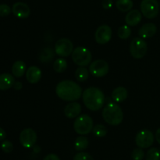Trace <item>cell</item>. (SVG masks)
<instances>
[{"mask_svg":"<svg viewBox=\"0 0 160 160\" xmlns=\"http://www.w3.org/2000/svg\"><path fill=\"white\" fill-rule=\"evenodd\" d=\"M73 160H94V159L88 153L81 152H78L75 155Z\"/></svg>","mask_w":160,"mask_h":160,"instance_id":"4dcf8cb0","label":"cell"},{"mask_svg":"<svg viewBox=\"0 0 160 160\" xmlns=\"http://www.w3.org/2000/svg\"><path fill=\"white\" fill-rule=\"evenodd\" d=\"M156 140L160 145V128L156 131Z\"/></svg>","mask_w":160,"mask_h":160,"instance_id":"8d00e7d4","label":"cell"},{"mask_svg":"<svg viewBox=\"0 0 160 160\" xmlns=\"http://www.w3.org/2000/svg\"><path fill=\"white\" fill-rule=\"evenodd\" d=\"M116 6L121 12H128L133 7L132 0H117Z\"/></svg>","mask_w":160,"mask_h":160,"instance_id":"7402d4cb","label":"cell"},{"mask_svg":"<svg viewBox=\"0 0 160 160\" xmlns=\"http://www.w3.org/2000/svg\"><path fill=\"white\" fill-rule=\"evenodd\" d=\"M11 8L6 4H1L0 5V17H7L10 14Z\"/></svg>","mask_w":160,"mask_h":160,"instance_id":"1f68e13d","label":"cell"},{"mask_svg":"<svg viewBox=\"0 0 160 160\" xmlns=\"http://www.w3.org/2000/svg\"><path fill=\"white\" fill-rule=\"evenodd\" d=\"M95 38L97 43L105 45L108 43L112 38V29L109 25H101L97 28Z\"/></svg>","mask_w":160,"mask_h":160,"instance_id":"7c38bea8","label":"cell"},{"mask_svg":"<svg viewBox=\"0 0 160 160\" xmlns=\"http://www.w3.org/2000/svg\"><path fill=\"white\" fill-rule=\"evenodd\" d=\"M142 13L138 9L130 10L125 17V22L131 27L137 26L142 21Z\"/></svg>","mask_w":160,"mask_h":160,"instance_id":"2e32d148","label":"cell"},{"mask_svg":"<svg viewBox=\"0 0 160 160\" xmlns=\"http://www.w3.org/2000/svg\"><path fill=\"white\" fill-rule=\"evenodd\" d=\"M94 122L92 117L87 114L78 116L73 123V129L80 135H86L92 132L94 128Z\"/></svg>","mask_w":160,"mask_h":160,"instance_id":"277c9868","label":"cell"},{"mask_svg":"<svg viewBox=\"0 0 160 160\" xmlns=\"http://www.w3.org/2000/svg\"><path fill=\"white\" fill-rule=\"evenodd\" d=\"M26 71V64L23 61H16L12 66V73L16 78H21Z\"/></svg>","mask_w":160,"mask_h":160,"instance_id":"ffe728a7","label":"cell"},{"mask_svg":"<svg viewBox=\"0 0 160 160\" xmlns=\"http://www.w3.org/2000/svg\"><path fill=\"white\" fill-rule=\"evenodd\" d=\"M42 70L36 66H31L26 72V78L31 84H37L42 78Z\"/></svg>","mask_w":160,"mask_h":160,"instance_id":"5bb4252c","label":"cell"},{"mask_svg":"<svg viewBox=\"0 0 160 160\" xmlns=\"http://www.w3.org/2000/svg\"><path fill=\"white\" fill-rule=\"evenodd\" d=\"M109 67L107 62L102 59H97L92 62L89 67V72L95 78H102L109 73Z\"/></svg>","mask_w":160,"mask_h":160,"instance_id":"30bf717a","label":"cell"},{"mask_svg":"<svg viewBox=\"0 0 160 160\" xmlns=\"http://www.w3.org/2000/svg\"><path fill=\"white\" fill-rule=\"evenodd\" d=\"M155 136L149 130H142L139 131L135 137V143L139 148H149L154 143Z\"/></svg>","mask_w":160,"mask_h":160,"instance_id":"ba28073f","label":"cell"},{"mask_svg":"<svg viewBox=\"0 0 160 160\" xmlns=\"http://www.w3.org/2000/svg\"><path fill=\"white\" fill-rule=\"evenodd\" d=\"M15 79L10 73H5L0 74V90L6 91L13 87Z\"/></svg>","mask_w":160,"mask_h":160,"instance_id":"ac0fdd59","label":"cell"},{"mask_svg":"<svg viewBox=\"0 0 160 160\" xmlns=\"http://www.w3.org/2000/svg\"><path fill=\"white\" fill-rule=\"evenodd\" d=\"M81 105L78 102H75L69 103L68 105L66 106L65 109H64V114L69 119L77 118L81 114Z\"/></svg>","mask_w":160,"mask_h":160,"instance_id":"9a60e30c","label":"cell"},{"mask_svg":"<svg viewBox=\"0 0 160 160\" xmlns=\"http://www.w3.org/2000/svg\"><path fill=\"white\" fill-rule=\"evenodd\" d=\"M89 76V72L84 67H80L75 71V78L78 81L84 82L87 81Z\"/></svg>","mask_w":160,"mask_h":160,"instance_id":"d4e9b609","label":"cell"},{"mask_svg":"<svg viewBox=\"0 0 160 160\" xmlns=\"http://www.w3.org/2000/svg\"><path fill=\"white\" fill-rule=\"evenodd\" d=\"M141 11L144 17L146 18H155L159 13V2L157 0H142L141 2Z\"/></svg>","mask_w":160,"mask_h":160,"instance_id":"52a82bcc","label":"cell"},{"mask_svg":"<svg viewBox=\"0 0 160 160\" xmlns=\"http://www.w3.org/2000/svg\"><path fill=\"white\" fill-rule=\"evenodd\" d=\"M145 156V152L142 148H135L131 152V158L133 160H142Z\"/></svg>","mask_w":160,"mask_h":160,"instance_id":"f1b7e54d","label":"cell"},{"mask_svg":"<svg viewBox=\"0 0 160 160\" xmlns=\"http://www.w3.org/2000/svg\"><path fill=\"white\" fill-rule=\"evenodd\" d=\"M88 146V139L84 136H79L74 142V148L77 151L81 152Z\"/></svg>","mask_w":160,"mask_h":160,"instance_id":"44dd1931","label":"cell"},{"mask_svg":"<svg viewBox=\"0 0 160 160\" xmlns=\"http://www.w3.org/2000/svg\"><path fill=\"white\" fill-rule=\"evenodd\" d=\"M53 58H54V52L50 48H45L41 52L39 55V59L42 62H50Z\"/></svg>","mask_w":160,"mask_h":160,"instance_id":"cb8c5ba5","label":"cell"},{"mask_svg":"<svg viewBox=\"0 0 160 160\" xmlns=\"http://www.w3.org/2000/svg\"><path fill=\"white\" fill-rule=\"evenodd\" d=\"M2 150L6 153H9L13 149V145L9 140H4L1 145Z\"/></svg>","mask_w":160,"mask_h":160,"instance_id":"f546056e","label":"cell"},{"mask_svg":"<svg viewBox=\"0 0 160 160\" xmlns=\"http://www.w3.org/2000/svg\"><path fill=\"white\" fill-rule=\"evenodd\" d=\"M72 59L73 62L79 67H86L90 64L92 61V52L85 47H77L72 52Z\"/></svg>","mask_w":160,"mask_h":160,"instance_id":"5b68a950","label":"cell"},{"mask_svg":"<svg viewBox=\"0 0 160 160\" xmlns=\"http://www.w3.org/2000/svg\"><path fill=\"white\" fill-rule=\"evenodd\" d=\"M13 88L16 90H20L22 88V83L20 82V81L15 82L13 84Z\"/></svg>","mask_w":160,"mask_h":160,"instance_id":"d590c367","label":"cell"},{"mask_svg":"<svg viewBox=\"0 0 160 160\" xmlns=\"http://www.w3.org/2000/svg\"><path fill=\"white\" fill-rule=\"evenodd\" d=\"M43 160H60V159L56 154H48L44 158Z\"/></svg>","mask_w":160,"mask_h":160,"instance_id":"836d02e7","label":"cell"},{"mask_svg":"<svg viewBox=\"0 0 160 160\" xmlns=\"http://www.w3.org/2000/svg\"><path fill=\"white\" fill-rule=\"evenodd\" d=\"M118 36L121 39H127L131 36V30L129 25H123L118 29Z\"/></svg>","mask_w":160,"mask_h":160,"instance_id":"484cf974","label":"cell"},{"mask_svg":"<svg viewBox=\"0 0 160 160\" xmlns=\"http://www.w3.org/2000/svg\"><path fill=\"white\" fill-rule=\"evenodd\" d=\"M82 99L84 106L92 111L99 110L104 106L105 98L102 91L96 87H90L82 93Z\"/></svg>","mask_w":160,"mask_h":160,"instance_id":"7a4b0ae2","label":"cell"},{"mask_svg":"<svg viewBox=\"0 0 160 160\" xmlns=\"http://www.w3.org/2000/svg\"><path fill=\"white\" fill-rule=\"evenodd\" d=\"M73 51V42L68 38H61L55 45V52L61 57H67Z\"/></svg>","mask_w":160,"mask_h":160,"instance_id":"9c48e42d","label":"cell"},{"mask_svg":"<svg viewBox=\"0 0 160 160\" xmlns=\"http://www.w3.org/2000/svg\"><path fill=\"white\" fill-rule=\"evenodd\" d=\"M156 31H157V28L155 23H147L140 28L138 34L142 38H149L156 34Z\"/></svg>","mask_w":160,"mask_h":160,"instance_id":"e0dca14e","label":"cell"},{"mask_svg":"<svg viewBox=\"0 0 160 160\" xmlns=\"http://www.w3.org/2000/svg\"><path fill=\"white\" fill-rule=\"evenodd\" d=\"M103 120L108 124L117 126L123 120V112L122 109L116 103L110 102L106 105L102 110Z\"/></svg>","mask_w":160,"mask_h":160,"instance_id":"3957f363","label":"cell"},{"mask_svg":"<svg viewBox=\"0 0 160 160\" xmlns=\"http://www.w3.org/2000/svg\"><path fill=\"white\" fill-rule=\"evenodd\" d=\"M67 67H68V63H67V60L63 58H59V59H56V61L53 63V69L56 73H62L67 70Z\"/></svg>","mask_w":160,"mask_h":160,"instance_id":"603a6c76","label":"cell"},{"mask_svg":"<svg viewBox=\"0 0 160 160\" xmlns=\"http://www.w3.org/2000/svg\"><path fill=\"white\" fill-rule=\"evenodd\" d=\"M6 137V133L2 128H0V142L4 141Z\"/></svg>","mask_w":160,"mask_h":160,"instance_id":"e575fe53","label":"cell"},{"mask_svg":"<svg viewBox=\"0 0 160 160\" xmlns=\"http://www.w3.org/2000/svg\"><path fill=\"white\" fill-rule=\"evenodd\" d=\"M102 7L104 9H109L112 8V0H103L102 2Z\"/></svg>","mask_w":160,"mask_h":160,"instance_id":"d6a6232c","label":"cell"},{"mask_svg":"<svg viewBox=\"0 0 160 160\" xmlns=\"http://www.w3.org/2000/svg\"><path fill=\"white\" fill-rule=\"evenodd\" d=\"M38 136L35 131L31 128L23 130L20 134V142L22 146L26 148H31L35 145Z\"/></svg>","mask_w":160,"mask_h":160,"instance_id":"8fae6325","label":"cell"},{"mask_svg":"<svg viewBox=\"0 0 160 160\" xmlns=\"http://www.w3.org/2000/svg\"><path fill=\"white\" fill-rule=\"evenodd\" d=\"M56 93L60 99L67 102H74L82 95V89L79 84L70 80H64L56 85Z\"/></svg>","mask_w":160,"mask_h":160,"instance_id":"6da1fadb","label":"cell"},{"mask_svg":"<svg viewBox=\"0 0 160 160\" xmlns=\"http://www.w3.org/2000/svg\"><path fill=\"white\" fill-rule=\"evenodd\" d=\"M128 90L124 87H117L112 91V98L116 102H122L128 98Z\"/></svg>","mask_w":160,"mask_h":160,"instance_id":"d6986e66","label":"cell"},{"mask_svg":"<svg viewBox=\"0 0 160 160\" xmlns=\"http://www.w3.org/2000/svg\"><path fill=\"white\" fill-rule=\"evenodd\" d=\"M93 134L97 138H103L107 134V129L102 124H97L93 128Z\"/></svg>","mask_w":160,"mask_h":160,"instance_id":"4316f807","label":"cell"},{"mask_svg":"<svg viewBox=\"0 0 160 160\" xmlns=\"http://www.w3.org/2000/svg\"><path fill=\"white\" fill-rule=\"evenodd\" d=\"M148 50L146 42L142 38H134L130 45V52L134 59H142L145 56Z\"/></svg>","mask_w":160,"mask_h":160,"instance_id":"8992f818","label":"cell"},{"mask_svg":"<svg viewBox=\"0 0 160 160\" xmlns=\"http://www.w3.org/2000/svg\"><path fill=\"white\" fill-rule=\"evenodd\" d=\"M146 160H160V152L158 148H152L147 152Z\"/></svg>","mask_w":160,"mask_h":160,"instance_id":"83f0119b","label":"cell"},{"mask_svg":"<svg viewBox=\"0 0 160 160\" xmlns=\"http://www.w3.org/2000/svg\"><path fill=\"white\" fill-rule=\"evenodd\" d=\"M12 12L17 18L26 19L31 14V9L26 3L18 2L13 4L12 7Z\"/></svg>","mask_w":160,"mask_h":160,"instance_id":"4fadbf2b","label":"cell"}]
</instances>
